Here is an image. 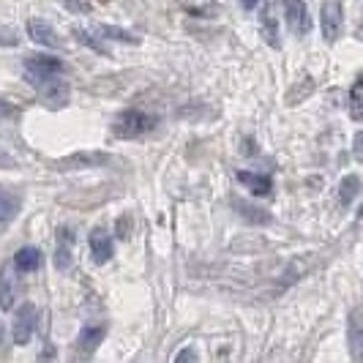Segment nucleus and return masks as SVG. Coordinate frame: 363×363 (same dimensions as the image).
<instances>
[{
  "label": "nucleus",
  "instance_id": "nucleus-7",
  "mask_svg": "<svg viewBox=\"0 0 363 363\" xmlns=\"http://www.w3.org/2000/svg\"><path fill=\"white\" fill-rule=\"evenodd\" d=\"M14 259H9V262H3V268H0V306L9 311L14 309V301H17V273H14Z\"/></svg>",
  "mask_w": 363,
  "mask_h": 363
},
{
  "label": "nucleus",
  "instance_id": "nucleus-26",
  "mask_svg": "<svg viewBox=\"0 0 363 363\" xmlns=\"http://www.w3.org/2000/svg\"><path fill=\"white\" fill-rule=\"evenodd\" d=\"M175 361H178V363H183V361H197V350H194V347L183 350V352H178V355H175Z\"/></svg>",
  "mask_w": 363,
  "mask_h": 363
},
{
  "label": "nucleus",
  "instance_id": "nucleus-21",
  "mask_svg": "<svg viewBox=\"0 0 363 363\" xmlns=\"http://www.w3.org/2000/svg\"><path fill=\"white\" fill-rule=\"evenodd\" d=\"M74 36H77V41H79V44H88V47H91V50H96V52H101V55L107 52V47H104L99 38L93 36V33H88V30H79V28H77V30H74Z\"/></svg>",
  "mask_w": 363,
  "mask_h": 363
},
{
  "label": "nucleus",
  "instance_id": "nucleus-12",
  "mask_svg": "<svg viewBox=\"0 0 363 363\" xmlns=\"http://www.w3.org/2000/svg\"><path fill=\"white\" fill-rule=\"evenodd\" d=\"M88 243H91V255H93V262H99V265H104L112 259V238L104 233V230H93L91 238H88Z\"/></svg>",
  "mask_w": 363,
  "mask_h": 363
},
{
  "label": "nucleus",
  "instance_id": "nucleus-29",
  "mask_svg": "<svg viewBox=\"0 0 363 363\" xmlns=\"http://www.w3.org/2000/svg\"><path fill=\"white\" fill-rule=\"evenodd\" d=\"M257 3H259V0H240V6H243L246 11H252V9H255Z\"/></svg>",
  "mask_w": 363,
  "mask_h": 363
},
{
  "label": "nucleus",
  "instance_id": "nucleus-4",
  "mask_svg": "<svg viewBox=\"0 0 363 363\" xmlns=\"http://www.w3.org/2000/svg\"><path fill=\"white\" fill-rule=\"evenodd\" d=\"M36 306L33 303H22L17 311V317H14V328H11V333H14V345L25 347L30 342V336H33V330H36Z\"/></svg>",
  "mask_w": 363,
  "mask_h": 363
},
{
  "label": "nucleus",
  "instance_id": "nucleus-9",
  "mask_svg": "<svg viewBox=\"0 0 363 363\" xmlns=\"http://www.w3.org/2000/svg\"><path fill=\"white\" fill-rule=\"evenodd\" d=\"M284 11H287V22H290L295 36H306L311 30V17L309 9L303 0H284Z\"/></svg>",
  "mask_w": 363,
  "mask_h": 363
},
{
  "label": "nucleus",
  "instance_id": "nucleus-14",
  "mask_svg": "<svg viewBox=\"0 0 363 363\" xmlns=\"http://www.w3.org/2000/svg\"><path fill=\"white\" fill-rule=\"evenodd\" d=\"M238 181L243 183L252 194H257V197L271 194V189H273V181L268 178V175H257V172H246V169H240V172H238Z\"/></svg>",
  "mask_w": 363,
  "mask_h": 363
},
{
  "label": "nucleus",
  "instance_id": "nucleus-31",
  "mask_svg": "<svg viewBox=\"0 0 363 363\" xmlns=\"http://www.w3.org/2000/svg\"><path fill=\"white\" fill-rule=\"evenodd\" d=\"M0 162H9V159H6V156H0Z\"/></svg>",
  "mask_w": 363,
  "mask_h": 363
},
{
  "label": "nucleus",
  "instance_id": "nucleus-1",
  "mask_svg": "<svg viewBox=\"0 0 363 363\" xmlns=\"http://www.w3.org/2000/svg\"><path fill=\"white\" fill-rule=\"evenodd\" d=\"M66 72L63 60H57L52 55H28L25 57V79L33 85V88H44L55 79H60V74Z\"/></svg>",
  "mask_w": 363,
  "mask_h": 363
},
{
  "label": "nucleus",
  "instance_id": "nucleus-10",
  "mask_svg": "<svg viewBox=\"0 0 363 363\" xmlns=\"http://www.w3.org/2000/svg\"><path fill=\"white\" fill-rule=\"evenodd\" d=\"M28 36L33 38L36 44H41V47H50V50L63 47V38L57 36V30L44 19H28Z\"/></svg>",
  "mask_w": 363,
  "mask_h": 363
},
{
  "label": "nucleus",
  "instance_id": "nucleus-20",
  "mask_svg": "<svg viewBox=\"0 0 363 363\" xmlns=\"http://www.w3.org/2000/svg\"><path fill=\"white\" fill-rule=\"evenodd\" d=\"M350 345H352V355L363 358V328L358 317H352V323H350Z\"/></svg>",
  "mask_w": 363,
  "mask_h": 363
},
{
  "label": "nucleus",
  "instance_id": "nucleus-22",
  "mask_svg": "<svg viewBox=\"0 0 363 363\" xmlns=\"http://www.w3.org/2000/svg\"><path fill=\"white\" fill-rule=\"evenodd\" d=\"M358 186H361V181L355 175L345 178V183H342V202H352V197L358 194Z\"/></svg>",
  "mask_w": 363,
  "mask_h": 363
},
{
  "label": "nucleus",
  "instance_id": "nucleus-19",
  "mask_svg": "<svg viewBox=\"0 0 363 363\" xmlns=\"http://www.w3.org/2000/svg\"><path fill=\"white\" fill-rule=\"evenodd\" d=\"M350 115L355 121H363V77L352 85V93H350Z\"/></svg>",
  "mask_w": 363,
  "mask_h": 363
},
{
  "label": "nucleus",
  "instance_id": "nucleus-2",
  "mask_svg": "<svg viewBox=\"0 0 363 363\" xmlns=\"http://www.w3.org/2000/svg\"><path fill=\"white\" fill-rule=\"evenodd\" d=\"M156 128V118L147 115V112H140V109H123L115 123H112V131L123 140H137V137H145Z\"/></svg>",
  "mask_w": 363,
  "mask_h": 363
},
{
  "label": "nucleus",
  "instance_id": "nucleus-18",
  "mask_svg": "<svg viewBox=\"0 0 363 363\" xmlns=\"http://www.w3.org/2000/svg\"><path fill=\"white\" fill-rule=\"evenodd\" d=\"M96 33H101V38L123 41V44H140V36H134L131 30H123V28H115V25H96Z\"/></svg>",
  "mask_w": 363,
  "mask_h": 363
},
{
  "label": "nucleus",
  "instance_id": "nucleus-32",
  "mask_svg": "<svg viewBox=\"0 0 363 363\" xmlns=\"http://www.w3.org/2000/svg\"><path fill=\"white\" fill-rule=\"evenodd\" d=\"M361 216H363V211H361Z\"/></svg>",
  "mask_w": 363,
  "mask_h": 363
},
{
  "label": "nucleus",
  "instance_id": "nucleus-16",
  "mask_svg": "<svg viewBox=\"0 0 363 363\" xmlns=\"http://www.w3.org/2000/svg\"><path fill=\"white\" fill-rule=\"evenodd\" d=\"M14 265H17V271H25V273H33L41 268V252L33 249V246H25V249H19L17 255H14Z\"/></svg>",
  "mask_w": 363,
  "mask_h": 363
},
{
  "label": "nucleus",
  "instance_id": "nucleus-17",
  "mask_svg": "<svg viewBox=\"0 0 363 363\" xmlns=\"http://www.w3.org/2000/svg\"><path fill=\"white\" fill-rule=\"evenodd\" d=\"M41 96H44V101H47L50 107H60V104H66V99H69V85H66L63 79H55V82L41 88Z\"/></svg>",
  "mask_w": 363,
  "mask_h": 363
},
{
  "label": "nucleus",
  "instance_id": "nucleus-11",
  "mask_svg": "<svg viewBox=\"0 0 363 363\" xmlns=\"http://www.w3.org/2000/svg\"><path fill=\"white\" fill-rule=\"evenodd\" d=\"M109 162L107 153H99V150H79V153H72L66 159H60L57 169H85V167H104Z\"/></svg>",
  "mask_w": 363,
  "mask_h": 363
},
{
  "label": "nucleus",
  "instance_id": "nucleus-15",
  "mask_svg": "<svg viewBox=\"0 0 363 363\" xmlns=\"http://www.w3.org/2000/svg\"><path fill=\"white\" fill-rule=\"evenodd\" d=\"M104 336H107V325H85L82 333H79V339H77V347L82 352H93L96 347L104 342Z\"/></svg>",
  "mask_w": 363,
  "mask_h": 363
},
{
  "label": "nucleus",
  "instance_id": "nucleus-8",
  "mask_svg": "<svg viewBox=\"0 0 363 363\" xmlns=\"http://www.w3.org/2000/svg\"><path fill=\"white\" fill-rule=\"evenodd\" d=\"M74 257V230L72 227H60L55 238V268L57 271H69Z\"/></svg>",
  "mask_w": 363,
  "mask_h": 363
},
{
  "label": "nucleus",
  "instance_id": "nucleus-24",
  "mask_svg": "<svg viewBox=\"0 0 363 363\" xmlns=\"http://www.w3.org/2000/svg\"><path fill=\"white\" fill-rule=\"evenodd\" d=\"M19 38L14 36V30H9V28H0V47H14Z\"/></svg>",
  "mask_w": 363,
  "mask_h": 363
},
{
  "label": "nucleus",
  "instance_id": "nucleus-25",
  "mask_svg": "<svg viewBox=\"0 0 363 363\" xmlns=\"http://www.w3.org/2000/svg\"><path fill=\"white\" fill-rule=\"evenodd\" d=\"M128 230H131V218L121 216L118 218V238H128Z\"/></svg>",
  "mask_w": 363,
  "mask_h": 363
},
{
  "label": "nucleus",
  "instance_id": "nucleus-27",
  "mask_svg": "<svg viewBox=\"0 0 363 363\" xmlns=\"http://www.w3.org/2000/svg\"><path fill=\"white\" fill-rule=\"evenodd\" d=\"M19 112L14 107H11V104H9V101H3V99H0V118H17Z\"/></svg>",
  "mask_w": 363,
  "mask_h": 363
},
{
  "label": "nucleus",
  "instance_id": "nucleus-5",
  "mask_svg": "<svg viewBox=\"0 0 363 363\" xmlns=\"http://www.w3.org/2000/svg\"><path fill=\"white\" fill-rule=\"evenodd\" d=\"M259 36L265 38V44L279 50L281 38H279V14H276V0H265L262 11H259Z\"/></svg>",
  "mask_w": 363,
  "mask_h": 363
},
{
  "label": "nucleus",
  "instance_id": "nucleus-28",
  "mask_svg": "<svg viewBox=\"0 0 363 363\" xmlns=\"http://www.w3.org/2000/svg\"><path fill=\"white\" fill-rule=\"evenodd\" d=\"M355 159H358V162H363V131L355 137Z\"/></svg>",
  "mask_w": 363,
  "mask_h": 363
},
{
  "label": "nucleus",
  "instance_id": "nucleus-13",
  "mask_svg": "<svg viewBox=\"0 0 363 363\" xmlns=\"http://www.w3.org/2000/svg\"><path fill=\"white\" fill-rule=\"evenodd\" d=\"M233 208H235L238 216L246 218V221H249V224H255V227H265V224H271V213H268L265 208H257L255 202L233 200Z\"/></svg>",
  "mask_w": 363,
  "mask_h": 363
},
{
  "label": "nucleus",
  "instance_id": "nucleus-3",
  "mask_svg": "<svg viewBox=\"0 0 363 363\" xmlns=\"http://www.w3.org/2000/svg\"><path fill=\"white\" fill-rule=\"evenodd\" d=\"M22 208V191L14 186H0V235L14 224Z\"/></svg>",
  "mask_w": 363,
  "mask_h": 363
},
{
  "label": "nucleus",
  "instance_id": "nucleus-30",
  "mask_svg": "<svg viewBox=\"0 0 363 363\" xmlns=\"http://www.w3.org/2000/svg\"><path fill=\"white\" fill-rule=\"evenodd\" d=\"M3 342H6V330H3V323H0V347H3Z\"/></svg>",
  "mask_w": 363,
  "mask_h": 363
},
{
  "label": "nucleus",
  "instance_id": "nucleus-6",
  "mask_svg": "<svg viewBox=\"0 0 363 363\" xmlns=\"http://www.w3.org/2000/svg\"><path fill=\"white\" fill-rule=\"evenodd\" d=\"M342 25H345L342 0H325L323 3V36H325V41H336L342 36Z\"/></svg>",
  "mask_w": 363,
  "mask_h": 363
},
{
  "label": "nucleus",
  "instance_id": "nucleus-23",
  "mask_svg": "<svg viewBox=\"0 0 363 363\" xmlns=\"http://www.w3.org/2000/svg\"><path fill=\"white\" fill-rule=\"evenodd\" d=\"M72 14H88L91 11V6H88V0H60Z\"/></svg>",
  "mask_w": 363,
  "mask_h": 363
}]
</instances>
